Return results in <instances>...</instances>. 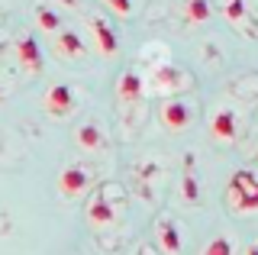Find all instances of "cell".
I'll return each instance as SVG.
<instances>
[{"label":"cell","instance_id":"obj_1","mask_svg":"<svg viewBox=\"0 0 258 255\" xmlns=\"http://www.w3.org/2000/svg\"><path fill=\"white\" fill-rule=\"evenodd\" d=\"M226 204L236 213H255L258 210V174L248 168H239L226 184Z\"/></svg>","mask_w":258,"mask_h":255},{"label":"cell","instance_id":"obj_2","mask_svg":"<svg viewBox=\"0 0 258 255\" xmlns=\"http://www.w3.org/2000/svg\"><path fill=\"white\" fill-rule=\"evenodd\" d=\"M187 87H190V75L181 65H171V61L158 65L149 75V91H155V94H181Z\"/></svg>","mask_w":258,"mask_h":255},{"label":"cell","instance_id":"obj_3","mask_svg":"<svg viewBox=\"0 0 258 255\" xmlns=\"http://www.w3.org/2000/svg\"><path fill=\"white\" fill-rule=\"evenodd\" d=\"M75 107H78V94H75V87L71 84H52V87H45V94H42V110L52 119H64V116H71L75 113Z\"/></svg>","mask_w":258,"mask_h":255},{"label":"cell","instance_id":"obj_4","mask_svg":"<svg viewBox=\"0 0 258 255\" xmlns=\"http://www.w3.org/2000/svg\"><path fill=\"white\" fill-rule=\"evenodd\" d=\"M242 133V119L232 107H216L213 116H210V136L220 146H232Z\"/></svg>","mask_w":258,"mask_h":255},{"label":"cell","instance_id":"obj_5","mask_svg":"<svg viewBox=\"0 0 258 255\" xmlns=\"http://www.w3.org/2000/svg\"><path fill=\"white\" fill-rule=\"evenodd\" d=\"M158 123L165 126L168 133H184V130L194 123V110H190L184 100L168 97V100L158 107Z\"/></svg>","mask_w":258,"mask_h":255},{"label":"cell","instance_id":"obj_6","mask_svg":"<svg viewBox=\"0 0 258 255\" xmlns=\"http://www.w3.org/2000/svg\"><path fill=\"white\" fill-rule=\"evenodd\" d=\"M13 52H16V61L23 65V71H26V75H42L45 58H42V45L36 42V36H29V33L16 36Z\"/></svg>","mask_w":258,"mask_h":255},{"label":"cell","instance_id":"obj_7","mask_svg":"<svg viewBox=\"0 0 258 255\" xmlns=\"http://www.w3.org/2000/svg\"><path fill=\"white\" fill-rule=\"evenodd\" d=\"M87 187H91V171H87V165H78V162L64 165L61 174H58V194L68 197V201H75Z\"/></svg>","mask_w":258,"mask_h":255},{"label":"cell","instance_id":"obj_8","mask_svg":"<svg viewBox=\"0 0 258 255\" xmlns=\"http://www.w3.org/2000/svg\"><path fill=\"white\" fill-rule=\"evenodd\" d=\"M87 29H91V39H94L97 55L113 58V55L119 52V36H116V29H113L103 17H91V20H87Z\"/></svg>","mask_w":258,"mask_h":255},{"label":"cell","instance_id":"obj_9","mask_svg":"<svg viewBox=\"0 0 258 255\" xmlns=\"http://www.w3.org/2000/svg\"><path fill=\"white\" fill-rule=\"evenodd\" d=\"M52 52L64 61H81V58H87V42L81 39L78 29H58L52 36Z\"/></svg>","mask_w":258,"mask_h":255},{"label":"cell","instance_id":"obj_10","mask_svg":"<svg viewBox=\"0 0 258 255\" xmlns=\"http://www.w3.org/2000/svg\"><path fill=\"white\" fill-rule=\"evenodd\" d=\"M145 91H149V84H145V78L136 68H126L123 75H119V81H116V100L119 103H129V107H133V103H142Z\"/></svg>","mask_w":258,"mask_h":255},{"label":"cell","instance_id":"obj_11","mask_svg":"<svg viewBox=\"0 0 258 255\" xmlns=\"http://www.w3.org/2000/svg\"><path fill=\"white\" fill-rule=\"evenodd\" d=\"M220 7H223V17H226V23H229L232 29H239V33H245V36H258L252 10H248L245 0H223Z\"/></svg>","mask_w":258,"mask_h":255},{"label":"cell","instance_id":"obj_12","mask_svg":"<svg viewBox=\"0 0 258 255\" xmlns=\"http://www.w3.org/2000/svg\"><path fill=\"white\" fill-rule=\"evenodd\" d=\"M155 239H158V249L165 252V255H181V249H184L181 229H177V223H174V220H168V217H161V220H158V226H155Z\"/></svg>","mask_w":258,"mask_h":255},{"label":"cell","instance_id":"obj_13","mask_svg":"<svg viewBox=\"0 0 258 255\" xmlns=\"http://www.w3.org/2000/svg\"><path fill=\"white\" fill-rule=\"evenodd\" d=\"M87 223L91 226H113L116 223V207H113V201L107 194H94L91 204H87Z\"/></svg>","mask_w":258,"mask_h":255},{"label":"cell","instance_id":"obj_14","mask_svg":"<svg viewBox=\"0 0 258 255\" xmlns=\"http://www.w3.org/2000/svg\"><path fill=\"white\" fill-rule=\"evenodd\" d=\"M75 142L84 152H100L103 146H107V136H103V130H100V123H94V119H87V123H81L78 126V133H75Z\"/></svg>","mask_w":258,"mask_h":255},{"label":"cell","instance_id":"obj_15","mask_svg":"<svg viewBox=\"0 0 258 255\" xmlns=\"http://www.w3.org/2000/svg\"><path fill=\"white\" fill-rule=\"evenodd\" d=\"M181 17L187 26H204L213 17V4L210 0H181Z\"/></svg>","mask_w":258,"mask_h":255},{"label":"cell","instance_id":"obj_16","mask_svg":"<svg viewBox=\"0 0 258 255\" xmlns=\"http://www.w3.org/2000/svg\"><path fill=\"white\" fill-rule=\"evenodd\" d=\"M32 17H36V26L42 29V33H48V36H55L58 29H64V20H61V13L55 10L52 4H36Z\"/></svg>","mask_w":258,"mask_h":255},{"label":"cell","instance_id":"obj_17","mask_svg":"<svg viewBox=\"0 0 258 255\" xmlns=\"http://www.w3.org/2000/svg\"><path fill=\"white\" fill-rule=\"evenodd\" d=\"M181 197H184L187 204H197V201H200V184H197V178H194L190 171L181 178Z\"/></svg>","mask_w":258,"mask_h":255},{"label":"cell","instance_id":"obj_18","mask_svg":"<svg viewBox=\"0 0 258 255\" xmlns=\"http://www.w3.org/2000/svg\"><path fill=\"white\" fill-rule=\"evenodd\" d=\"M204 255H232V239L229 236H213L207 242Z\"/></svg>","mask_w":258,"mask_h":255},{"label":"cell","instance_id":"obj_19","mask_svg":"<svg viewBox=\"0 0 258 255\" xmlns=\"http://www.w3.org/2000/svg\"><path fill=\"white\" fill-rule=\"evenodd\" d=\"M103 4H107L110 7V10L113 13H116V17H133V0H103Z\"/></svg>","mask_w":258,"mask_h":255},{"label":"cell","instance_id":"obj_20","mask_svg":"<svg viewBox=\"0 0 258 255\" xmlns=\"http://www.w3.org/2000/svg\"><path fill=\"white\" fill-rule=\"evenodd\" d=\"M245 255H258V245H248V249H245Z\"/></svg>","mask_w":258,"mask_h":255},{"label":"cell","instance_id":"obj_21","mask_svg":"<svg viewBox=\"0 0 258 255\" xmlns=\"http://www.w3.org/2000/svg\"><path fill=\"white\" fill-rule=\"evenodd\" d=\"M64 4H68V7H78V0H64Z\"/></svg>","mask_w":258,"mask_h":255},{"label":"cell","instance_id":"obj_22","mask_svg":"<svg viewBox=\"0 0 258 255\" xmlns=\"http://www.w3.org/2000/svg\"><path fill=\"white\" fill-rule=\"evenodd\" d=\"M4 97H7V94H4V87H0V103H4Z\"/></svg>","mask_w":258,"mask_h":255}]
</instances>
